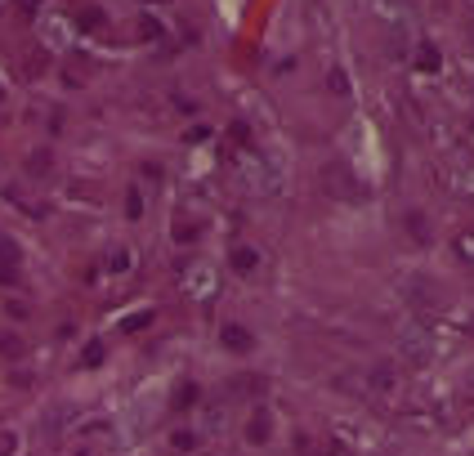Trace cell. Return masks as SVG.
I'll return each mask as SVG.
<instances>
[{
  "instance_id": "obj_1",
  "label": "cell",
  "mask_w": 474,
  "mask_h": 456,
  "mask_svg": "<svg viewBox=\"0 0 474 456\" xmlns=\"http://www.w3.org/2000/svg\"><path fill=\"white\" fill-rule=\"evenodd\" d=\"M255 264H260L255 246H233V269L237 273H255Z\"/></svg>"
},
{
  "instance_id": "obj_2",
  "label": "cell",
  "mask_w": 474,
  "mask_h": 456,
  "mask_svg": "<svg viewBox=\"0 0 474 456\" xmlns=\"http://www.w3.org/2000/svg\"><path fill=\"white\" fill-rule=\"evenodd\" d=\"M269 430H273L269 412H255L251 416V443H264V439H269Z\"/></svg>"
},
{
  "instance_id": "obj_3",
  "label": "cell",
  "mask_w": 474,
  "mask_h": 456,
  "mask_svg": "<svg viewBox=\"0 0 474 456\" xmlns=\"http://www.w3.org/2000/svg\"><path fill=\"white\" fill-rule=\"evenodd\" d=\"M224 345H229V349H251V331H237V327H224Z\"/></svg>"
},
{
  "instance_id": "obj_4",
  "label": "cell",
  "mask_w": 474,
  "mask_h": 456,
  "mask_svg": "<svg viewBox=\"0 0 474 456\" xmlns=\"http://www.w3.org/2000/svg\"><path fill=\"white\" fill-rule=\"evenodd\" d=\"M18 452V434L14 430H0V456H14Z\"/></svg>"
},
{
  "instance_id": "obj_5",
  "label": "cell",
  "mask_w": 474,
  "mask_h": 456,
  "mask_svg": "<svg viewBox=\"0 0 474 456\" xmlns=\"http://www.w3.org/2000/svg\"><path fill=\"white\" fill-rule=\"evenodd\" d=\"M421 68H425V72L439 68V54H434V45H425V50H421Z\"/></svg>"
},
{
  "instance_id": "obj_6",
  "label": "cell",
  "mask_w": 474,
  "mask_h": 456,
  "mask_svg": "<svg viewBox=\"0 0 474 456\" xmlns=\"http://www.w3.org/2000/svg\"><path fill=\"white\" fill-rule=\"evenodd\" d=\"M99 358H103V345H90V349H85V367H94Z\"/></svg>"
}]
</instances>
